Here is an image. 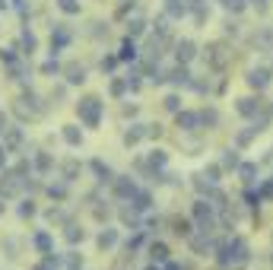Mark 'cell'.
Wrapping results in <instances>:
<instances>
[{
  "mask_svg": "<svg viewBox=\"0 0 273 270\" xmlns=\"http://www.w3.org/2000/svg\"><path fill=\"white\" fill-rule=\"evenodd\" d=\"M57 3H60V10H64V13H77L80 10L77 0H57Z\"/></svg>",
  "mask_w": 273,
  "mask_h": 270,
  "instance_id": "obj_1",
  "label": "cell"
},
{
  "mask_svg": "<svg viewBox=\"0 0 273 270\" xmlns=\"http://www.w3.org/2000/svg\"><path fill=\"white\" fill-rule=\"evenodd\" d=\"M22 45H26V48H35V35L32 32H22Z\"/></svg>",
  "mask_w": 273,
  "mask_h": 270,
  "instance_id": "obj_2",
  "label": "cell"
},
{
  "mask_svg": "<svg viewBox=\"0 0 273 270\" xmlns=\"http://www.w3.org/2000/svg\"><path fill=\"white\" fill-rule=\"evenodd\" d=\"M16 10H19V13H26V0H16Z\"/></svg>",
  "mask_w": 273,
  "mask_h": 270,
  "instance_id": "obj_3",
  "label": "cell"
},
{
  "mask_svg": "<svg viewBox=\"0 0 273 270\" xmlns=\"http://www.w3.org/2000/svg\"><path fill=\"white\" fill-rule=\"evenodd\" d=\"M0 10H6V0H0Z\"/></svg>",
  "mask_w": 273,
  "mask_h": 270,
  "instance_id": "obj_4",
  "label": "cell"
}]
</instances>
